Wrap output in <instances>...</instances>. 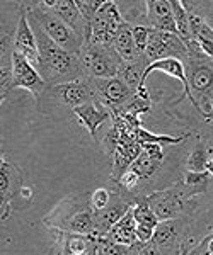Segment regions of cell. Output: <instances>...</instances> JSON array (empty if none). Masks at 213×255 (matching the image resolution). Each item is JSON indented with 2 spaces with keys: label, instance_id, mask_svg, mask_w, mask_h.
<instances>
[{
  "label": "cell",
  "instance_id": "obj_1",
  "mask_svg": "<svg viewBox=\"0 0 213 255\" xmlns=\"http://www.w3.org/2000/svg\"><path fill=\"white\" fill-rule=\"evenodd\" d=\"M29 24L32 31H34L36 41H38V51H39L38 72L43 77V80L46 82L48 87L84 79L85 73L84 68H82L79 55H73V53H68L63 48H60L43 31V27L34 19L29 17Z\"/></svg>",
  "mask_w": 213,
  "mask_h": 255
},
{
  "label": "cell",
  "instance_id": "obj_2",
  "mask_svg": "<svg viewBox=\"0 0 213 255\" xmlns=\"http://www.w3.org/2000/svg\"><path fill=\"white\" fill-rule=\"evenodd\" d=\"M186 48L188 56L184 60V70L190 87V101L203 121H210L213 102V61L203 55L196 41Z\"/></svg>",
  "mask_w": 213,
  "mask_h": 255
},
{
  "label": "cell",
  "instance_id": "obj_3",
  "mask_svg": "<svg viewBox=\"0 0 213 255\" xmlns=\"http://www.w3.org/2000/svg\"><path fill=\"white\" fill-rule=\"evenodd\" d=\"M91 101H97L96 87L89 77L67 82V84L46 87L41 97L38 99L39 109L50 116L70 118L73 116V109Z\"/></svg>",
  "mask_w": 213,
  "mask_h": 255
},
{
  "label": "cell",
  "instance_id": "obj_4",
  "mask_svg": "<svg viewBox=\"0 0 213 255\" xmlns=\"http://www.w3.org/2000/svg\"><path fill=\"white\" fill-rule=\"evenodd\" d=\"M195 197L196 196L188 189L186 184L183 180H178L169 189L154 191L145 199L150 204L155 216L159 218V221H167L193 215L196 208H198Z\"/></svg>",
  "mask_w": 213,
  "mask_h": 255
},
{
  "label": "cell",
  "instance_id": "obj_5",
  "mask_svg": "<svg viewBox=\"0 0 213 255\" xmlns=\"http://www.w3.org/2000/svg\"><path fill=\"white\" fill-rule=\"evenodd\" d=\"M22 3L27 9V15H29L31 19H34L36 22L43 27V31L46 32L60 48H63L65 51H68V53H73V55H80L85 41L82 39L70 26H67L55 12L46 9V7L41 3V0L22 2Z\"/></svg>",
  "mask_w": 213,
  "mask_h": 255
},
{
  "label": "cell",
  "instance_id": "obj_6",
  "mask_svg": "<svg viewBox=\"0 0 213 255\" xmlns=\"http://www.w3.org/2000/svg\"><path fill=\"white\" fill-rule=\"evenodd\" d=\"M79 58L85 77H89V79H113V77H118V70L123 65L114 46L102 48L92 43L84 44Z\"/></svg>",
  "mask_w": 213,
  "mask_h": 255
},
{
  "label": "cell",
  "instance_id": "obj_7",
  "mask_svg": "<svg viewBox=\"0 0 213 255\" xmlns=\"http://www.w3.org/2000/svg\"><path fill=\"white\" fill-rule=\"evenodd\" d=\"M190 216L161 221L155 228L152 244L162 255H186L190 252Z\"/></svg>",
  "mask_w": 213,
  "mask_h": 255
},
{
  "label": "cell",
  "instance_id": "obj_8",
  "mask_svg": "<svg viewBox=\"0 0 213 255\" xmlns=\"http://www.w3.org/2000/svg\"><path fill=\"white\" fill-rule=\"evenodd\" d=\"M186 56H188V48L178 34L150 29L149 44H147L145 49V60L149 63L166 60V58H179L184 61Z\"/></svg>",
  "mask_w": 213,
  "mask_h": 255
},
{
  "label": "cell",
  "instance_id": "obj_9",
  "mask_svg": "<svg viewBox=\"0 0 213 255\" xmlns=\"http://www.w3.org/2000/svg\"><path fill=\"white\" fill-rule=\"evenodd\" d=\"M41 3H43L46 9L55 12V14L58 15L67 26H70L85 43L91 41L92 26H91V22L84 17V14L80 12L79 7H77L75 0H41Z\"/></svg>",
  "mask_w": 213,
  "mask_h": 255
},
{
  "label": "cell",
  "instance_id": "obj_10",
  "mask_svg": "<svg viewBox=\"0 0 213 255\" xmlns=\"http://www.w3.org/2000/svg\"><path fill=\"white\" fill-rule=\"evenodd\" d=\"M12 72H14V89H24L36 97V101L41 97V94L46 90V82L39 75L38 68L14 51L12 55Z\"/></svg>",
  "mask_w": 213,
  "mask_h": 255
},
{
  "label": "cell",
  "instance_id": "obj_11",
  "mask_svg": "<svg viewBox=\"0 0 213 255\" xmlns=\"http://www.w3.org/2000/svg\"><path fill=\"white\" fill-rule=\"evenodd\" d=\"M92 82L94 87H96L97 101L108 109H111L113 113L121 109L137 94L118 77H113V79H92Z\"/></svg>",
  "mask_w": 213,
  "mask_h": 255
},
{
  "label": "cell",
  "instance_id": "obj_12",
  "mask_svg": "<svg viewBox=\"0 0 213 255\" xmlns=\"http://www.w3.org/2000/svg\"><path fill=\"white\" fill-rule=\"evenodd\" d=\"M20 7H22V9H20L17 26H15V31H14V49L38 68V63H39L38 41H36L34 31H32V27L29 24L26 5L20 3Z\"/></svg>",
  "mask_w": 213,
  "mask_h": 255
},
{
  "label": "cell",
  "instance_id": "obj_13",
  "mask_svg": "<svg viewBox=\"0 0 213 255\" xmlns=\"http://www.w3.org/2000/svg\"><path fill=\"white\" fill-rule=\"evenodd\" d=\"M164 163V146L162 145H142V151L130 168L142 179V184L152 182Z\"/></svg>",
  "mask_w": 213,
  "mask_h": 255
},
{
  "label": "cell",
  "instance_id": "obj_14",
  "mask_svg": "<svg viewBox=\"0 0 213 255\" xmlns=\"http://www.w3.org/2000/svg\"><path fill=\"white\" fill-rule=\"evenodd\" d=\"M101 238L56 230V244L60 247L58 255H97Z\"/></svg>",
  "mask_w": 213,
  "mask_h": 255
},
{
  "label": "cell",
  "instance_id": "obj_15",
  "mask_svg": "<svg viewBox=\"0 0 213 255\" xmlns=\"http://www.w3.org/2000/svg\"><path fill=\"white\" fill-rule=\"evenodd\" d=\"M145 5H147L145 27L157 29L162 32H171V34H178L171 0H147Z\"/></svg>",
  "mask_w": 213,
  "mask_h": 255
},
{
  "label": "cell",
  "instance_id": "obj_16",
  "mask_svg": "<svg viewBox=\"0 0 213 255\" xmlns=\"http://www.w3.org/2000/svg\"><path fill=\"white\" fill-rule=\"evenodd\" d=\"M73 116L77 118V121L82 126H85V129L91 133V136L96 141H99L97 139V129L106 121L113 119V111L108 109L106 106H102L99 101H91L87 104H82L79 108L73 109Z\"/></svg>",
  "mask_w": 213,
  "mask_h": 255
},
{
  "label": "cell",
  "instance_id": "obj_17",
  "mask_svg": "<svg viewBox=\"0 0 213 255\" xmlns=\"http://www.w3.org/2000/svg\"><path fill=\"white\" fill-rule=\"evenodd\" d=\"M133 206L135 204L128 203V201L123 199L121 196H118L116 192L113 191V199H111V203H109V206L106 209H102V211H94L97 233H99L101 237H106V233H108Z\"/></svg>",
  "mask_w": 213,
  "mask_h": 255
},
{
  "label": "cell",
  "instance_id": "obj_18",
  "mask_svg": "<svg viewBox=\"0 0 213 255\" xmlns=\"http://www.w3.org/2000/svg\"><path fill=\"white\" fill-rule=\"evenodd\" d=\"M22 191V170L3 155L0 163V192L2 203H12Z\"/></svg>",
  "mask_w": 213,
  "mask_h": 255
},
{
  "label": "cell",
  "instance_id": "obj_19",
  "mask_svg": "<svg viewBox=\"0 0 213 255\" xmlns=\"http://www.w3.org/2000/svg\"><path fill=\"white\" fill-rule=\"evenodd\" d=\"M190 14V27H191V36L196 41L198 48L202 49L203 55H207L208 58L213 61V29L205 22L202 15H198L193 10H188Z\"/></svg>",
  "mask_w": 213,
  "mask_h": 255
},
{
  "label": "cell",
  "instance_id": "obj_20",
  "mask_svg": "<svg viewBox=\"0 0 213 255\" xmlns=\"http://www.w3.org/2000/svg\"><path fill=\"white\" fill-rule=\"evenodd\" d=\"M106 238L114 242V244H121V245H128V247L137 244L138 242L137 240V221H135V216H133V208L106 233Z\"/></svg>",
  "mask_w": 213,
  "mask_h": 255
},
{
  "label": "cell",
  "instance_id": "obj_21",
  "mask_svg": "<svg viewBox=\"0 0 213 255\" xmlns=\"http://www.w3.org/2000/svg\"><path fill=\"white\" fill-rule=\"evenodd\" d=\"M130 24L121 26L116 32V39H114V49H116L118 56L121 58L123 63H135V61H140L145 56H140L137 46H135L133 32Z\"/></svg>",
  "mask_w": 213,
  "mask_h": 255
},
{
  "label": "cell",
  "instance_id": "obj_22",
  "mask_svg": "<svg viewBox=\"0 0 213 255\" xmlns=\"http://www.w3.org/2000/svg\"><path fill=\"white\" fill-rule=\"evenodd\" d=\"M212 157H213V148L208 146L207 141L198 136L193 148H191L190 155H188L184 168L190 172H207L208 160Z\"/></svg>",
  "mask_w": 213,
  "mask_h": 255
},
{
  "label": "cell",
  "instance_id": "obj_23",
  "mask_svg": "<svg viewBox=\"0 0 213 255\" xmlns=\"http://www.w3.org/2000/svg\"><path fill=\"white\" fill-rule=\"evenodd\" d=\"M150 63L145 58L140 61H135V63H123L120 70H118V79H121L130 89H133L137 92L142 84L143 73H145Z\"/></svg>",
  "mask_w": 213,
  "mask_h": 255
},
{
  "label": "cell",
  "instance_id": "obj_24",
  "mask_svg": "<svg viewBox=\"0 0 213 255\" xmlns=\"http://www.w3.org/2000/svg\"><path fill=\"white\" fill-rule=\"evenodd\" d=\"M171 7H173V14L176 20V27H178V34L183 39V43L186 46H190L193 43V36H191V27H190V14L188 9L184 7L181 0H171Z\"/></svg>",
  "mask_w": 213,
  "mask_h": 255
},
{
  "label": "cell",
  "instance_id": "obj_25",
  "mask_svg": "<svg viewBox=\"0 0 213 255\" xmlns=\"http://www.w3.org/2000/svg\"><path fill=\"white\" fill-rule=\"evenodd\" d=\"M188 138H191V133L181 134V136H171V134H155L147 131L145 128H138L137 129V141L140 145H181L183 141H186Z\"/></svg>",
  "mask_w": 213,
  "mask_h": 255
},
{
  "label": "cell",
  "instance_id": "obj_26",
  "mask_svg": "<svg viewBox=\"0 0 213 255\" xmlns=\"http://www.w3.org/2000/svg\"><path fill=\"white\" fill-rule=\"evenodd\" d=\"M133 216L138 225H147V226H152V228H157V225L161 223L159 218L155 216V213L152 211V208H150V204L147 203V199H142L135 204Z\"/></svg>",
  "mask_w": 213,
  "mask_h": 255
},
{
  "label": "cell",
  "instance_id": "obj_27",
  "mask_svg": "<svg viewBox=\"0 0 213 255\" xmlns=\"http://www.w3.org/2000/svg\"><path fill=\"white\" fill-rule=\"evenodd\" d=\"M150 109H152V99H143L135 94V96L130 99L121 109L114 111V113H126V114H132L135 118H140L142 114L150 113Z\"/></svg>",
  "mask_w": 213,
  "mask_h": 255
},
{
  "label": "cell",
  "instance_id": "obj_28",
  "mask_svg": "<svg viewBox=\"0 0 213 255\" xmlns=\"http://www.w3.org/2000/svg\"><path fill=\"white\" fill-rule=\"evenodd\" d=\"M183 3L188 10H193L198 15H202L205 19V22L213 29V2H203V0L195 2V0H186V2H183Z\"/></svg>",
  "mask_w": 213,
  "mask_h": 255
},
{
  "label": "cell",
  "instance_id": "obj_29",
  "mask_svg": "<svg viewBox=\"0 0 213 255\" xmlns=\"http://www.w3.org/2000/svg\"><path fill=\"white\" fill-rule=\"evenodd\" d=\"M113 199V191L108 187H97L91 192V208L92 211H102L109 206Z\"/></svg>",
  "mask_w": 213,
  "mask_h": 255
},
{
  "label": "cell",
  "instance_id": "obj_30",
  "mask_svg": "<svg viewBox=\"0 0 213 255\" xmlns=\"http://www.w3.org/2000/svg\"><path fill=\"white\" fill-rule=\"evenodd\" d=\"M99 255H133L132 247L114 244V242L108 240L106 237H102L99 240V249H97Z\"/></svg>",
  "mask_w": 213,
  "mask_h": 255
},
{
  "label": "cell",
  "instance_id": "obj_31",
  "mask_svg": "<svg viewBox=\"0 0 213 255\" xmlns=\"http://www.w3.org/2000/svg\"><path fill=\"white\" fill-rule=\"evenodd\" d=\"M14 90V72L12 65H0V99L5 101L7 94Z\"/></svg>",
  "mask_w": 213,
  "mask_h": 255
},
{
  "label": "cell",
  "instance_id": "obj_32",
  "mask_svg": "<svg viewBox=\"0 0 213 255\" xmlns=\"http://www.w3.org/2000/svg\"><path fill=\"white\" fill-rule=\"evenodd\" d=\"M132 32H133L135 46H137L138 53H140V56H145V49H147V44H149V36H150V27L133 26Z\"/></svg>",
  "mask_w": 213,
  "mask_h": 255
},
{
  "label": "cell",
  "instance_id": "obj_33",
  "mask_svg": "<svg viewBox=\"0 0 213 255\" xmlns=\"http://www.w3.org/2000/svg\"><path fill=\"white\" fill-rule=\"evenodd\" d=\"M77 2V7L80 9V12L84 14V17L89 20V22H92V19L96 17L97 10L101 9L102 2L99 0H75Z\"/></svg>",
  "mask_w": 213,
  "mask_h": 255
},
{
  "label": "cell",
  "instance_id": "obj_34",
  "mask_svg": "<svg viewBox=\"0 0 213 255\" xmlns=\"http://www.w3.org/2000/svg\"><path fill=\"white\" fill-rule=\"evenodd\" d=\"M132 250H133V255H162L152 242H149V244H140V242H137L135 245H132Z\"/></svg>",
  "mask_w": 213,
  "mask_h": 255
},
{
  "label": "cell",
  "instance_id": "obj_35",
  "mask_svg": "<svg viewBox=\"0 0 213 255\" xmlns=\"http://www.w3.org/2000/svg\"><path fill=\"white\" fill-rule=\"evenodd\" d=\"M154 235H155V228L137 223V240L140 242V244H149V242H152Z\"/></svg>",
  "mask_w": 213,
  "mask_h": 255
},
{
  "label": "cell",
  "instance_id": "obj_36",
  "mask_svg": "<svg viewBox=\"0 0 213 255\" xmlns=\"http://www.w3.org/2000/svg\"><path fill=\"white\" fill-rule=\"evenodd\" d=\"M10 213H12V203H2V223H5V220H9Z\"/></svg>",
  "mask_w": 213,
  "mask_h": 255
},
{
  "label": "cell",
  "instance_id": "obj_37",
  "mask_svg": "<svg viewBox=\"0 0 213 255\" xmlns=\"http://www.w3.org/2000/svg\"><path fill=\"white\" fill-rule=\"evenodd\" d=\"M207 174L210 175V177H213V157L208 160V165H207Z\"/></svg>",
  "mask_w": 213,
  "mask_h": 255
},
{
  "label": "cell",
  "instance_id": "obj_38",
  "mask_svg": "<svg viewBox=\"0 0 213 255\" xmlns=\"http://www.w3.org/2000/svg\"><path fill=\"white\" fill-rule=\"evenodd\" d=\"M213 119V102H212V111H210V121Z\"/></svg>",
  "mask_w": 213,
  "mask_h": 255
}]
</instances>
